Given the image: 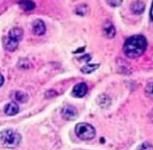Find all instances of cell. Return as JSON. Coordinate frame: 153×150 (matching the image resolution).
<instances>
[{"mask_svg":"<svg viewBox=\"0 0 153 150\" xmlns=\"http://www.w3.org/2000/svg\"><path fill=\"white\" fill-rule=\"evenodd\" d=\"M147 49V40L143 35H133L125 40L123 46L124 54L128 58H138Z\"/></svg>","mask_w":153,"mask_h":150,"instance_id":"obj_1","label":"cell"},{"mask_svg":"<svg viewBox=\"0 0 153 150\" xmlns=\"http://www.w3.org/2000/svg\"><path fill=\"white\" fill-rule=\"evenodd\" d=\"M23 37V30L20 27H15L8 31V35L3 40V45L6 51H15L19 46V42Z\"/></svg>","mask_w":153,"mask_h":150,"instance_id":"obj_2","label":"cell"},{"mask_svg":"<svg viewBox=\"0 0 153 150\" xmlns=\"http://www.w3.org/2000/svg\"><path fill=\"white\" fill-rule=\"evenodd\" d=\"M22 137L14 129H4L0 132V142L5 147H17L20 145Z\"/></svg>","mask_w":153,"mask_h":150,"instance_id":"obj_3","label":"cell"},{"mask_svg":"<svg viewBox=\"0 0 153 150\" xmlns=\"http://www.w3.org/2000/svg\"><path fill=\"white\" fill-rule=\"evenodd\" d=\"M74 132H76V135L79 137L81 140L84 141H88V140H92V139L95 137V128L89 124V123H78L74 128Z\"/></svg>","mask_w":153,"mask_h":150,"instance_id":"obj_4","label":"cell"},{"mask_svg":"<svg viewBox=\"0 0 153 150\" xmlns=\"http://www.w3.org/2000/svg\"><path fill=\"white\" fill-rule=\"evenodd\" d=\"M62 117L66 120H74L78 116V112H76V108L72 106H65L61 111Z\"/></svg>","mask_w":153,"mask_h":150,"instance_id":"obj_5","label":"cell"},{"mask_svg":"<svg viewBox=\"0 0 153 150\" xmlns=\"http://www.w3.org/2000/svg\"><path fill=\"white\" fill-rule=\"evenodd\" d=\"M32 33L37 36L44 35L46 33V25L42 20H35L32 23Z\"/></svg>","mask_w":153,"mask_h":150,"instance_id":"obj_6","label":"cell"},{"mask_svg":"<svg viewBox=\"0 0 153 150\" xmlns=\"http://www.w3.org/2000/svg\"><path fill=\"white\" fill-rule=\"evenodd\" d=\"M87 91H88V87L85 83H79L76 84V86L72 89V95L74 97H83L86 95Z\"/></svg>","mask_w":153,"mask_h":150,"instance_id":"obj_7","label":"cell"},{"mask_svg":"<svg viewBox=\"0 0 153 150\" xmlns=\"http://www.w3.org/2000/svg\"><path fill=\"white\" fill-rule=\"evenodd\" d=\"M102 30L104 33L108 38H113L116 34V29L114 27V25L111 22H106L102 26Z\"/></svg>","mask_w":153,"mask_h":150,"instance_id":"obj_8","label":"cell"},{"mask_svg":"<svg viewBox=\"0 0 153 150\" xmlns=\"http://www.w3.org/2000/svg\"><path fill=\"white\" fill-rule=\"evenodd\" d=\"M19 112V106H18V103H15V101H10L8 105H5L4 107V113L6 115H16V114Z\"/></svg>","mask_w":153,"mask_h":150,"instance_id":"obj_9","label":"cell"},{"mask_svg":"<svg viewBox=\"0 0 153 150\" xmlns=\"http://www.w3.org/2000/svg\"><path fill=\"white\" fill-rule=\"evenodd\" d=\"M12 99L16 101H19V103H26V101H28V94L25 93V92H23V91H16V92H14L12 95Z\"/></svg>","mask_w":153,"mask_h":150,"instance_id":"obj_10","label":"cell"},{"mask_svg":"<svg viewBox=\"0 0 153 150\" xmlns=\"http://www.w3.org/2000/svg\"><path fill=\"white\" fill-rule=\"evenodd\" d=\"M130 10L133 14L140 15V14H142V12H144V10H145V4H144V2H142V1H135V2L131 4Z\"/></svg>","mask_w":153,"mask_h":150,"instance_id":"obj_11","label":"cell"},{"mask_svg":"<svg viewBox=\"0 0 153 150\" xmlns=\"http://www.w3.org/2000/svg\"><path fill=\"white\" fill-rule=\"evenodd\" d=\"M96 101L101 108H107L111 103V99L108 95H106V94H101V95H99L97 97Z\"/></svg>","mask_w":153,"mask_h":150,"instance_id":"obj_12","label":"cell"},{"mask_svg":"<svg viewBox=\"0 0 153 150\" xmlns=\"http://www.w3.org/2000/svg\"><path fill=\"white\" fill-rule=\"evenodd\" d=\"M18 3L24 10H31L35 8L34 2L32 1H19Z\"/></svg>","mask_w":153,"mask_h":150,"instance_id":"obj_13","label":"cell"},{"mask_svg":"<svg viewBox=\"0 0 153 150\" xmlns=\"http://www.w3.org/2000/svg\"><path fill=\"white\" fill-rule=\"evenodd\" d=\"M99 67L98 64H88V65H85L81 68L82 73H84V74H90L92 71H96L97 68Z\"/></svg>","mask_w":153,"mask_h":150,"instance_id":"obj_14","label":"cell"},{"mask_svg":"<svg viewBox=\"0 0 153 150\" xmlns=\"http://www.w3.org/2000/svg\"><path fill=\"white\" fill-rule=\"evenodd\" d=\"M88 10H89V8L86 4H81V5H79V6H76V14H78V15H80V16H85L87 12H88Z\"/></svg>","mask_w":153,"mask_h":150,"instance_id":"obj_15","label":"cell"},{"mask_svg":"<svg viewBox=\"0 0 153 150\" xmlns=\"http://www.w3.org/2000/svg\"><path fill=\"white\" fill-rule=\"evenodd\" d=\"M138 150H153V146L151 145L150 143L145 142V143H142L141 145L139 146Z\"/></svg>","mask_w":153,"mask_h":150,"instance_id":"obj_16","label":"cell"},{"mask_svg":"<svg viewBox=\"0 0 153 150\" xmlns=\"http://www.w3.org/2000/svg\"><path fill=\"white\" fill-rule=\"evenodd\" d=\"M145 92L148 96L153 97V82L152 83H149L145 88Z\"/></svg>","mask_w":153,"mask_h":150,"instance_id":"obj_17","label":"cell"},{"mask_svg":"<svg viewBox=\"0 0 153 150\" xmlns=\"http://www.w3.org/2000/svg\"><path fill=\"white\" fill-rule=\"evenodd\" d=\"M57 95V92L55 90H48L46 93H44V96L47 99H50V97H54V96Z\"/></svg>","mask_w":153,"mask_h":150,"instance_id":"obj_18","label":"cell"},{"mask_svg":"<svg viewBox=\"0 0 153 150\" xmlns=\"http://www.w3.org/2000/svg\"><path fill=\"white\" fill-rule=\"evenodd\" d=\"M107 2H108V4L112 5V6H119L122 3V1L118 0V1H107Z\"/></svg>","mask_w":153,"mask_h":150,"instance_id":"obj_19","label":"cell"},{"mask_svg":"<svg viewBox=\"0 0 153 150\" xmlns=\"http://www.w3.org/2000/svg\"><path fill=\"white\" fill-rule=\"evenodd\" d=\"M90 58H91V56H90V55H85V56L79 58V60H85V61H89V60H90Z\"/></svg>","mask_w":153,"mask_h":150,"instance_id":"obj_20","label":"cell"},{"mask_svg":"<svg viewBox=\"0 0 153 150\" xmlns=\"http://www.w3.org/2000/svg\"><path fill=\"white\" fill-rule=\"evenodd\" d=\"M3 83H4V78H3L2 75H0V87L2 86Z\"/></svg>","mask_w":153,"mask_h":150,"instance_id":"obj_21","label":"cell"},{"mask_svg":"<svg viewBox=\"0 0 153 150\" xmlns=\"http://www.w3.org/2000/svg\"><path fill=\"white\" fill-rule=\"evenodd\" d=\"M149 118H150V121L153 123V110L151 111V113H150V115H149Z\"/></svg>","mask_w":153,"mask_h":150,"instance_id":"obj_22","label":"cell"},{"mask_svg":"<svg viewBox=\"0 0 153 150\" xmlns=\"http://www.w3.org/2000/svg\"><path fill=\"white\" fill-rule=\"evenodd\" d=\"M150 16H151V19L153 21V3H152V6H151V10H150Z\"/></svg>","mask_w":153,"mask_h":150,"instance_id":"obj_23","label":"cell"},{"mask_svg":"<svg viewBox=\"0 0 153 150\" xmlns=\"http://www.w3.org/2000/svg\"><path fill=\"white\" fill-rule=\"evenodd\" d=\"M85 50V48H81V49H79V50H76V52H74V53H81L82 51H84Z\"/></svg>","mask_w":153,"mask_h":150,"instance_id":"obj_24","label":"cell"}]
</instances>
